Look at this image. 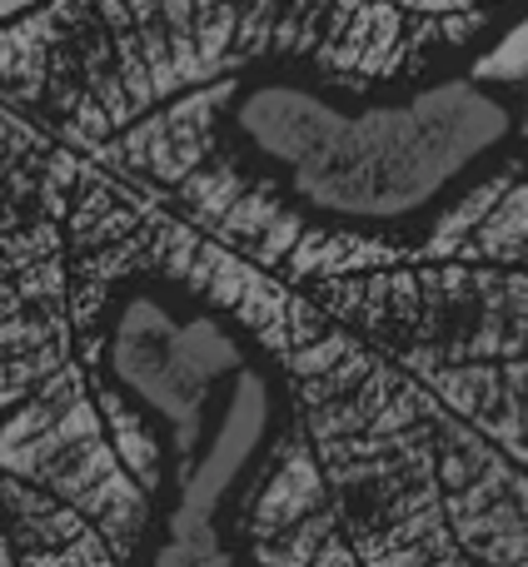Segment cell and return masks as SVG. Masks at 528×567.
<instances>
[{
    "label": "cell",
    "mask_w": 528,
    "mask_h": 567,
    "mask_svg": "<svg viewBox=\"0 0 528 567\" xmlns=\"http://www.w3.org/2000/svg\"><path fill=\"white\" fill-rule=\"evenodd\" d=\"M140 185V179H135ZM150 205V279L220 313L274 379V429L230 503L250 567H528V468L329 309Z\"/></svg>",
    "instance_id": "obj_1"
},
{
    "label": "cell",
    "mask_w": 528,
    "mask_h": 567,
    "mask_svg": "<svg viewBox=\"0 0 528 567\" xmlns=\"http://www.w3.org/2000/svg\"><path fill=\"white\" fill-rule=\"evenodd\" d=\"M190 219L304 289L528 468V145L514 140L409 225L294 209L230 150L180 189Z\"/></svg>",
    "instance_id": "obj_2"
},
{
    "label": "cell",
    "mask_w": 528,
    "mask_h": 567,
    "mask_svg": "<svg viewBox=\"0 0 528 567\" xmlns=\"http://www.w3.org/2000/svg\"><path fill=\"white\" fill-rule=\"evenodd\" d=\"M240 90L210 70L195 0H0V105L150 189L225 150Z\"/></svg>",
    "instance_id": "obj_3"
},
{
    "label": "cell",
    "mask_w": 528,
    "mask_h": 567,
    "mask_svg": "<svg viewBox=\"0 0 528 567\" xmlns=\"http://www.w3.org/2000/svg\"><path fill=\"white\" fill-rule=\"evenodd\" d=\"M230 150L294 209L334 225H409L519 140L509 95L474 70L369 100L304 80H250L230 105Z\"/></svg>",
    "instance_id": "obj_4"
},
{
    "label": "cell",
    "mask_w": 528,
    "mask_h": 567,
    "mask_svg": "<svg viewBox=\"0 0 528 567\" xmlns=\"http://www.w3.org/2000/svg\"><path fill=\"white\" fill-rule=\"evenodd\" d=\"M135 279H150L145 189L0 105V393L26 403L100 349Z\"/></svg>",
    "instance_id": "obj_5"
},
{
    "label": "cell",
    "mask_w": 528,
    "mask_h": 567,
    "mask_svg": "<svg viewBox=\"0 0 528 567\" xmlns=\"http://www.w3.org/2000/svg\"><path fill=\"white\" fill-rule=\"evenodd\" d=\"M175 439L90 349L0 413V567H145Z\"/></svg>",
    "instance_id": "obj_6"
},
{
    "label": "cell",
    "mask_w": 528,
    "mask_h": 567,
    "mask_svg": "<svg viewBox=\"0 0 528 567\" xmlns=\"http://www.w3.org/2000/svg\"><path fill=\"white\" fill-rule=\"evenodd\" d=\"M215 80H304L344 100L469 70L524 0H195Z\"/></svg>",
    "instance_id": "obj_7"
},
{
    "label": "cell",
    "mask_w": 528,
    "mask_h": 567,
    "mask_svg": "<svg viewBox=\"0 0 528 567\" xmlns=\"http://www.w3.org/2000/svg\"><path fill=\"white\" fill-rule=\"evenodd\" d=\"M100 353L110 373L170 429L175 463H190L205 449L225 389L255 359V349L220 313L155 279H135L120 293Z\"/></svg>",
    "instance_id": "obj_8"
},
{
    "label": "cell",
    "mask_w": 528,
    "mask_h": 567,
    "mask_svg": "<svg viewBox=\"0 0 528 567\" xmlns=\"http://www.w3.org/2000/svg\"><path fill=\"white\" fill-rule=\"evenodd\" d=\"M270 429L274 379L260 359H250L225 389L205 449L190 463H175V493H170L145 567H250L230 538V503H235L245 473L255 468Z\"/></svg>",
    "instance_id": "obj_9"
},
{
    "label": "cell",
    "mask_w": 528,
    "mask_h": 567,
    "mask_svg": "<svg viewBox=\"0 0 528 567\" xmlns=\"http://www.w3.org/2000/svg\"><path fill=\"white\" fill-rule=\"evenodd\" d=\"M6 409H16V399H6V393H0V413H6Z\"/></svg>",
    "instance_id": "obj_10"
}]
</instances>
